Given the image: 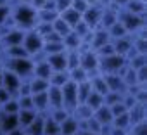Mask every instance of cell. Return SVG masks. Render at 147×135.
I'll return each mask as SVG.
<instances>
[{
	"instance_id": "cell-1",
	"label": "cell",
	"mask_w": 147,
	"mask_h": 135,
	"mask_svg": "<svg viewBox=\"0 0 147 135\" xmlns=\"http://www.w3.org/2000/svg\"><path fill=\"white\" fill-rule=\"evenodd\" d=\"M11 18L14 21V26L26 31V30H33L36 24V9L31 4H21V2H14L11 5Z\"/></svg>"
},
{
	"instance_id": "cell-2",
	"label": "cell",
	"mask_w": 147,
	"mask_h": 135,
	"mask_svg": "<svg viewBox=\"0 0 147 135\" xmlns=\"http://www.w3.org/2000/svg\"><path fill=\"white\" fill-rule=\"evenodd\" d=\"M2 66L4 70L12 71L21 80H28L33 75V61L31 57H5L2 55Z\"/></svg>"
},
{
	"instance_id": "cell-3",
	"label": "cell",
	"mask_w": 147,
	"mask_h": 135,
	"mask_svg": "<svg viewBox=\"0 0 147 135\" xmlns=\"http://www.w3.org/2000/svg\"><path fill=\"white\" fill-rule=\"evenodd\" d=\"M126 64L128 62L123 55H118V54L104 55V57H99V73L100 75H109V73H118L119 75Z\"/></svg>"
},
{
	"instance_id": "cell-4",
	"label": "cell",
	"mask_w": 147,
	"mask_h": 135,
	"mask_svg": "<svg viewBox=\"0 0 147 135\" xmlns=\"http://www.w3.org/2000/svg\"><path fill=\"white\" fill-rule=\"evenodd\" d=\"M118 21L123 24V28L128 31V35H135L137 31L145 28V19L144 16H137L133 12H128L125 9L118 11Z\"/></svg>"
},
{
	"instance_id": "cell-5",
	"label": "cell",
	"mask_w": 147,
	"mask_h": 135,
	"mask_svg": "<svg viewBox=\"0 0 147 135\" xmlns=\"http://www.w3.org/2000/svg\"><path fill=\"white\" fill-rule=\"evenodd\" d=\"M24 50L28 52L30 57H36L38 54H43L42 49H43V38L35 31V30H26L24 35H23V43Z\"/></svg>"
},
{
	"instance_id": "cell-6",
	"label": "cell",
	"mask_w": 147,
	"mask_h": 135,
	"mask_svg": "<svg viewBox=\"0 0 147 135\" xmlns=\"http://www.w3.org/2000/svg\"><path fill=\"white\" fill-rule=\"evenodd\" d=\"M61 94H62V107L71 114L75 111V107L78 106V99H76V83L67 82L61 87Z\"/></svg>"
},
{
	"instance_id": "cell-7",
	"label": "cell",
	"mask_w": 147,
	"mask_h": 135,
	"mask_svg": "<svg viewBox=\"0 0 147 135\" xmlns=\"http://www.w3.org/2000/svg\"><path fill=\"white\" fill-rule=\"evenodd\" d=\"M23 35L24 31L19 28H9V30H2V36H0V45L2 49H9L14 45H21L23 43Z\"/></svg>"
},
{
	"instance_id": "cell-8",
	"label": "cell",
	"mask_w": 147,
	"mask_h": 135,
	"mask_svg": "<svg viewBox=\"0 0 147 135\" xmlns=\"http://www.w3.org/2000/svg\"><path fill=\"white\" fill-rule=\"evenodd\" d=\"M100 16H102V7L97 5V4H94V5H88V7L83 11L82 19H83L92 30H95V28H99V24H100Z\"/></svg>"
},
{
	"instance_id": "cell-9",
	"label": "cell",
	"mask_w": 147,
	"mask_h": 135,
	"mask_svg": "<svg viewBox=\"0 0 147 135\" xmlns=\"http://www.w3.org/2000/svg\"><path fill=\"white\" fill-rule=\"evenodd\" d=\"M21 82H23V80H21L18 75H14L12 71H9V70H4V71H2V87L7 88L14 97L18 95V90H19Z\"/></svg>"
},
{
	"instance_id": "cell-10",
	"label": "cell",
	"mask_w": 147,
	"mask_h": 135,
	"mask_svg": "<svg viewBox=\"0 0 147 135\" xmlns=\"http://www.w3.org/2000/svg\"><path fill=\"white\" fill-rule=\"evenodd\" d=\"M104 76V82L107 85V90H113V92H119V94H125L128 88L121 78V75L118 73H109V75H102Z\"/></svg>"
},
{
	"instance_id": "cell-11",
	"label": "cell",
	"mask_w": 147,
	"mask_h": 135,
	"mask_svg": "<svg viewBox=\"0 0 147 135\" xmlns=\"http://www.w3.org/2000/svg\"><path fill=\"white\" fill-rule=\"evenodd\" d=\"M78 130H80V121L73 116V114H67L59 123V133L61 135H75Z\"/></svg>"
},
{
	"instance_id": "cell-12",
	"label": "cell",
	"mask_w": 147,
	"mask_h": 135,
	"mask_svg": "<svg viewBox=\"0 0 147 135\" xmlns=\"http://www.w3.org/2000/svg\"><path fill=\"white\" fill-rule=\"evenodd\" d=\"M18 126H19L18 114H9V113H2V111H0V133L5 135V133L12 132Z\"/></svg>"
},
{
	"instance_id": "cell-13",
	"label": "cell",
	"mask_w": 147,
	"mask_h": 135,
	"mask_svg": "<svg viewBox=\"0 0 147 135\" xmlns=\"http://www.w3.org/2000/svg\"><path fill=\"white\" fill-rule=\"evenodd\" d=\"M45 61L49 62V66H50L52 71H66L67 70V66H66V50L64 52H57V54L45 55Z\"/></svg>"
},
{
	"instance_id": "cell-14",
	"label": "cell",
	"mask_w": 147,
	"mask_h": 135,
	"mask_svg": "<svg viewBox=\"0 0 147 135\" xmlns=\"http://www.w3.org/2000/svg\"><path fill=\"white\" fill-rule=\"evenodd\" d=\"M118 11L114 5H107V7H102V16H100V28L107 30L111 24H114L118 21Z\"/></svg>"
},
{
	"instance_id": "cell-15",
	"label": "cell",
	"mask_w": 147,
	"mask_h": 135,
	"mask_svg": "<svg viewBox=\"0 0 147 135\" xmlns=\"http://www.w3.org/2000/svg\"><path fill=\"white\" fill-rule=\"evenodd\" d=\"M111 43H113V47H114V54H118V55H123V57H125V55L130 52L133 40H131V35H126V36H121V38L111 40Z\"/></svg>"
},
{
	"instance_id": "cell-16",
	"label": "cell",
	"mask_w": 147,
	"mask_h": 135,
	"mask_svg": "<svg viewBox=\"0 0 147 135\" xmlns=\"http://www.w3.org/2000/svg\"><path fill=\"white\" fill-rule=\"evenodd\" d=\"M31 101H33V109H35L38 114H47V113H49V101H47V92L31 94Z\"/></svg>"
},
{
	"instance_id": "cell-17",
	"label": "cell",
	"mask_w": 147,
	"mask_h": 135,
	"mask_svg": "<svg viewBox=\"0 0 147 135\" xmlns=\"http://www.w3.org/2000/svg\"><path fill=\"white\" fill-rule=\"evenodd\" d=\"M94 118H95L102 126H109V125L113 123V113H111L109 106H106V104H102L100 107H97V109L94 111Z\"/></svg>"
},
{
	"instance_id": "cell-18",
	"label": "cell",
	"mask_w": 147,
	"mask_h": 135,
	"mask_svg": "<svg viewBox=\"0 0 147 135\" xmlns=\"http://www.w3.org/2000/svg\"><path fill=\"white\" fill-rule=\"evenodd\" d=\"M47 101H49V109L62 107V94L59 87H49L47 90Z\"/></svg>"
},
{
	"instance_id": "cell-19",
	"label": "cell",
	"mask_w": 147,
	"mask_h": 135,
	"mask_svg": "<svg viewBox=\"0 0 147 135\" xmlns=\"http://www.w3.org/2000/svg\"><path fill=\"white\" fill-rule=\"evenodd\" d=\"M128 116H130V123L131 126L137 125V123H142L145 121V104H135L133 107L128 109Z\"/></svg>"
},
{
	"instance_id": "cell-20",
	"label": "cell",
	"mask_w": 147,
	"mask_h": 135,
	"mask_svg": "<svg viewBox=\"0 0 147 135\" xmlns=\"http://www.w3.org/2000/svg\"><path fill=\"white\" fill-rule=\"evenodd\" d=\"M83 43V40L75 33V31H69L67 35L62 36V45H64V50H78L80 45Z\"/></svg>"
},
{
	"instance_id": "cell-21",
	"label": "cell",
	"mask_w": 147,
	"mask_h": 135,
	"mask_svg": "<svg viewBox=\"0 0 147 135\" xmlns=\"http://www.w3.org/2000/svg\"><path fill=\"white\" fill-rule=\"evenodd\" d=\"M28 85H30V92L31 94H38V92H47L50 83L49 80H43V78H36V76H31L28 78Z\"/></svg>"
},
{
	"instance_id": "cell-22",
	"label": "cell",
	"mask_w": 147,
	"mask_h": 135,
	"mask_svg": "<svg viewBox=\"0 0 147 135\" xmlns=\"http://www.w3.org/2000/svg\"><path fill=\"white\" fill-rule=\"evenodd\" d=\"M23 130L26 135H43V114H36V118Z\"/></svg>"
},
{
	"instance_id": "cell-23",
	"label": "cell",
	"mask_w": 147,
	"mask_h": 135,
	"mask_svg": "<svg viewBox=\"0 0 147 135\" xmlns=\"http://www.w3.org/2000/svg\"><path fill=\"white\" fill-rule=\"evenodd\" d=\"M69 82V75H67V70L66 71H52V75L49 76V83L50 87H62L64 83Z\"/></svg>"
},
{
	"instance_id": "cell-24",
	"label": "cell",
	"mask_w": 147,
	"mask_h": 135,
	"mask_svg": "<svg viewBox=\"0 0 147 135\" xmlns=\"http://www.w3.org/2000/svg\"><path fill=\"white\" fill-rule=\"evenodd\" d=\"M36 111L35 109H19V113H18V121H19V126L21 128H26L35 118H36Z\"/></svg>"
},
{
	"instance_id": "cell-25",
	"label": "cell",
	"mask_w": 147,
	"mask_h": 135,
	"mask_svg": "<svg viewBox=\"0 0 147 135\" xmlns=\"http://www.w3.org/2000/svg\"><path fill=\"white\" fill-rule=\"evenodd\" d=\"M59 16H61V18H62V21H66L71 28L75 26L78 21H82V14H80L78 11H75L73 7H67V9H66V11H62Z\"/></svg>"
},
{
	"instance_id": "cell-26",
	"label": "cell",
	"mask_w": 147,
	"mask_h": 135,
	"mask_svg": "<svg viewBox=\"0 0 147 135\" xmlns=\"http://www.w3.org/2000/svg\"><path fill=\"white\" fill-rule=\"evenodd\" d=\"M123 9L128 12H133L137 16H144L145 14V0H128Z\"/></svg>"
},
{
	"instance_id": "cell-27",
	"label": "cell",
	"mask_w": 147,
	"mask_h": 135,
	"mask_svg": "<svg viewBox=\"0 0 147 135\" xmlns=\"http://www.w3.org/2000/svg\"><path fill=\"white\" fill-rule=\"evenodd\" d=\"M71 30L75 31V33H76V35H78V36H80L83 42H85V43L88 42V38H90V33H92V28H90V26H88V24H87L83 19H82V21H78V23H76L75 26H73Z\"/></svg>"
},
{
	"instance_id": "cell-28",
	"label": "cell",
	"mask_w": 147,
	"mask_h": 135,
	"mask_svg": "<svg viewBox=\"0 0 147 135\" xmlns=\"http://www.w3.org/2000/svg\"><path fill=\"white\" fill-rule=\"evenodd\" d=\"M67 75H69V82H73V83H82V82L88 80V73L80 66L73 68V70H67Z\"/></svg>"
},
{
	"instance_id": "cell-29",
	"label": "cell",
	"mask_w": 147,
	"mask_h": 135,
	"mask_svg": "<svg viewBox=\"0 0 147 135\" xmlns=\"http://www.w3.org/2000/svg\"><path fill=\"white\" fill-rule=\"evenodd\" d=\"M92 92V85L90 82H82V83H76V99H78V104H83L88 97V94Z\"/></svg>"
},
{
	"instance_id": "cell-30",
	"label": "cell",
	"mask_w": 147,
	"mask_h": 135,
	"mask_svg": "<svg viewBox=\"0 0 147 135\" xmlns=\"http://www.w3.org/2000/svg\"><path fill=\"white\" fill-rule=\"evenodd\" d=\"M43 135H61L59 123L54 121L49 114H43Z\"/></svg>"
},
{
	"instance_id": "cell-31",
	"label": "cell",
	"mask_w": 147,
	"mask_h": 135,
	"mask_svg": "<svg viewBox=\"0 0 147 135\" xmlns=\"http://www.w3.org/2000/svg\"><path fill=\"white\" fill-rule=\"evenodd\" d=\"M52 30H54V33H57V35L62 38L64 35H67V33L71 31V26H69L66 21H62L61 16H57V18L54 19V23H52Z\"/></svg>"
},
{
	"instance_id": "cell-32",
	"label": "cell",
	"mask_w": 147,
	"mask_h": 135,
	"mask_svg": "<svg viewBox=\"0 0 147 135\" xmlns=\"http://www.w3.org/2000/svg\"><path fill=\"white\" fill-rule=\"evenodd\" d=\"M42 52H43V55H50V54L64 52L62 40H57V42H43V49H42Z\"/></svg>"
},
{
	"instance_id": "cell-33",
	"label": "cell",
	"mask_w": 147,
	"mask_h": 135,
	"mask_svg": "<svg viewBox=\"0 0 147 135\" xmlns=\"http://www.w3.org/2000/svg\"><path fill=\"white\" fill-rule=\"evenodd\" d=\"M83 104H85V106H88L92 111H95L97 107H100V106L104 104V99H102V95H100L99 92L92 90V92L88 94V97H87V101H85Z\"/></svg>"
},
{
	"instance_id": "cell-34",
	"label": "cell",
	"mask_w": 147,
	"mask_h": 135,
	"mask_svg": "<svg viewBox=\"0 0 147 135\" xmlns=\"http://www.w3.org/2000/svg\"><path fill=\"white\" fill-rule=\"evenodd\" d=\"M111 126H114V128H121V130H126V132H128V130H130V126H131L128 113H123V114H119V116H114V118H113Z\"/></svg>"
},
{
	"instance_id": "cell-35",
	"label": "cell",
	"mask_w": 147,
	"mask_h": 135,
	"mask_svg": "<svg viewBox=\"0 0 147 135\" xmlns=\"http://www.w3.org/2000/svg\"><path fill=\"white\" fill-rule=\"evenodd\" d=\"M107 33H109L111 40H116V38H121V36H126V35H128V31L123 28V24H121L119 21H116L114 24H111V26L107 28Z\"/></svg>"
},
{
	"instance_id": "cell-36",
	"label": "cell",
	"mask_w": 147,
	"mask_h": 135,
	"mask_svg": "<svg viewBox=\"0 0 147 135\" xmlns=\"http://www.w3.org/2000/svg\"><path fill=\"white\" fill-rule=\"evenodd\" d=\"M66 66H67V70L80 66V52L78 50H66Z\"/></svg>"
},
{
	"instance_id": "cell-37",
	"label": "cell",
	"mask_w": 147,
	"mask_h": 135,
	"mask_svg": "<svg viewBox=\"0 0 147 135\" xmlns=\"http://www.w3.org/2000/svg\"><path fill=\"white\" fill-rule=\"evenodd\" d=\"M4 55H5V57H30L23 45H14V47L5 49V50H4Z\"/></svg>"
},
{
	"instance_id": "cell-38",
	"label": "cell",
	"mask_w": 147,
	"mask_h": 135,
	"mask_svg": "<svg viewBox=\"0 0 147 135\" xmlns=\"http://www.w3.org/2000/svg\"><path fill=\"white\" fill-rule=\"evenodd\" d=\"M126 62H128L130 68H133V70H138V68L147 66V57H145V54H135V55L130 57Z\"/></svg>"
},
{
	"instance_id": "cell-39",
	"label": "cell",
	"mask_w": 147,
	"mask_h": 135,
	"mask_svg": "<svg viewBox=\"0 0 147 135\" xmlns=\"http://www.w3.org/2000/svg\"><path fill=\"white\" fill-rule=\"evenodd\" d=\"M0 111H2V113H9V114H18V113H19L18 99L12 97V99H9L7 102H4L2 106H0Z\"/></svg>"
},
{
	"instance_id": "cell-40",
	"label": "cell",
	"mask_w": 147,
	"mask_h": 135,
	"mask_svg": "<svg viewBox=\"0 0 147 135\" xmlns=\"http://www.w3.org/2000/svg\"><path fill=\"white\" fill-rule=\"evenodd\" d=\"M128 135H147V123L142 121V123H137V125L130 126Z\"/></svg>"
},
{
	"instance_id": "cell-41",
	"label": "cell",
	"mask_w": 147,
	"mask_h": 135,
	"mask_svg": "<svg viewBox=\"0 0 147 135\" xmlns=\"http://www.w3.org/2000/svg\"><path fill=\"white\" fill-rule=\"evenodd\" d=\"M90 4L87 2V0H71V7L75 9V11H78L80 14H83V11L88 7Z\"/></svg>"
},
{
	"instance_id": "cell-42",
	"label": "cell",
	"mask_w": 147,
	"mask_h": 135,
	"mask_svg": "<svg viewBox=\"0 0 147 135\" xmlns=\"http://www.w3.org/2000/svg\"><path fill=\"white\" fill-rule=\"evenodd\" d=\"M111 54H114V47H113V43H111V42H109V43H106V45H102V47L97 50V55H99V57L111 55Z\"/></svg>"
},
{
	"instance_id": "cell-43",
	"label": "cell",
	"mask_w": 147,
	"mask_h": 135,
	"mask_svg": "<svg viewBox=\"0 0 147 135\" xmlns=\"http://www.w3.org/2000/svg\"><path fill=\"white\" fill-rule=\"evenodd\" d=\"M11 16V5L5 4V5H0V26L5 23V19Z\"/></svg>"
},
{
	"instance_id": "cell-44",
	"label": "cell",
	"mask_w": 147,
	"mask_h": 135,
	"mask_svg": "<svg viewBox=\"0 0 147 135\" xmlns=\"http://www.w3.org/2000/svg\"><path fill=\"white\" fill-rule=\"evenodd\" d=\"M54 5H55V11L61 14L62 11H66L67 7H71V0H54Z\"/></svg>"
},
{
	"instance_id": "cell-45",
	"label": "cell",
	"mask_w": 147,
	"mask_h": 135,
	"mask_svg": "<svg viewBox=\"0 0 147 135\" xmlns=\"http://www.w3.org/2000/svg\"><path fill=\"white\" fill-rule=\"evenodd\" d=\"M14 95L7 90V88H4V87H0V106H2L4 102H7L9 99H12Z\"/></svg>"
},
{
	"instance_id": "cell-46",
	"label": "cell",
	"mask_w": 147,
	"mask_h": 135,
	"mask_svg": "<svg viewBox=\"0 0 147 135\" xmlns=\"http://www.w3.org/2000/svg\"><path fill=\"white\" fill-rule=\"evenodd\" d=\"M126 2H128V0H111L109 5H114L116 9H123V7L126 5Z\"/></svg>"
},
{
	"instance_id": "cell-47",
	"label": "cell",
	"mask_w": 147,
	"mask_h": 135,
	"mask_svg": "<svg viewBox=\"0 0 147 135\" xmlns=\"http://www.w3.org/2000/svg\"><path fill=\"white\" fill-rule=\"evenodd\" d=\"M45 2H47V0H31L30 4H31V5H33L35 9H40V7H42V5H43Z\"/></svg>"
},
{
	"instance_id": "cell-48",
	"label": "cell",
	"mask_w": 147,
	"mask_h": 135,
	"mask_svg": "<svg viewBox=\"0 0 147 135\" xmlns=\"http://www.w3.org/2000/svg\"><path fill=\"white\" fill-rule=\"evenodd\" d=\"M75 135H95V133H92V132H87V130H78Z\"/></svg>"
},
{
	"instance_id": "cell-49",
	"label": "cell",
	"mask_w": 147,
	"mask_h": 135,
	"mask_svg": "<svg viewBox=\"0 0 147 135\" xmlns=\"http://www.w3.org/2000/svg\"><path fill=\"white\" fill-rule=\"evenodd\" d=\"M87 2H88L90 5H94V4H97V5H99V0H87Z\"/></svg>"
},
{
	"instance_id": "cell-50",
	"label": "cell",
	"mask_w": 147,
	"mask_h": 135,
	"mask_svg": "<svg viewBox=\"0 0 147 135\" xmlns=\"http://www.w3.org/2000/svg\"><path fill=\"white\" fill-rule=\"evenodd\" d=\"M16 2H21V4H30L31 0H16Z\"/></svg>"
},
{
	"instance_id": "cell-51",
	"label": "cell",
	"mask_w": 147,
	"mask_h": 135,
	"mask_svg": "<svg viewBox=\"0 0 147 135\" xmlns=\"http://www.w3.org/2000/svg\"><path fill=\"white\" fill-rule=\"evenodd\" d=\"M0 36H2V28H0Z\"/></svg>"
},
{
	"instance_id": "cell-52",
	"label": "cell",
	"mask_w": 147,
	"mask_h": 135,
	"mask_svg": "<svg viewBox=\"0 0 147 135\" xmlns=\"http://www.w3.org/2000/svg\"><path fill=\"white\" fill-rule=\"evenodd\" d=\"M100 135H107V133H100Z\"/></svg>"
}]
</instances>
